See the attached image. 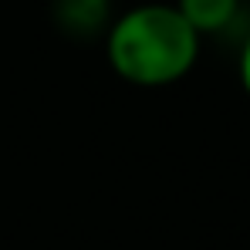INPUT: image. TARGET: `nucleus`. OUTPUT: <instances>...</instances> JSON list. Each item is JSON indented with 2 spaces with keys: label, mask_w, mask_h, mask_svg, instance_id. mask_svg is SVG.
<instances>
[{
  "label": "nucleus",
  "mask_w": 250,
  "mask_h": 250,
  "mask_svg": "<svg viewBox=\"0 0 250 250\" xmlns=\"http://www.w3.org/2000/svg\"><path fill=\"white\" fill-rule=\"evenodd\" d=\"M172 7L200 38L227 31L240 14V0H176Z\"/></svg>",
  "instance_id": "3"
},
{
  "label": "nucleus",
  "mask_w": 250,
  "mask_h": 250,
  "mask_svg": "<svg viewBox=\"0 0 250 250\" xmlns=\"http://www.w3.org/2000/svg\"><path fill=\"white\" fill-rule=\"evenodd\" d=\"M54 21L68 38H95L112 24V0H54Z\"/></svg>",
  "instance_id": "2"
},
{
  "label": "nucleus",
  "mask_w": 250,
  "mask_h": 250,
  "mask_svg": "<svg viewBox=\"0 0 250 250\" xmlns=\"http://www.w3.org/2000/svg\"><path fill=\"white\" fill-rule=\"evenodd\" d=\"M237 75H240V84H244V91L250 98V34L244 41V47H240V58H237Z\"/></svg>",
  "instance_id": "4"
},
{
  "label": "nucleus",
  "mask_w": 250,
  "mask_h": 250,
  "mask_svg": "<svg viewBox=\"0 0 250 250\" xmlns=\"http://www.w3.org/2000/svg\"><path fill=\"white\" fill-rule=\"evenodd\" d=\"M203 38L179 17L172 3H139L112 17L105 31V58L112 71L139 88L183 82L200 61Z\"/></svg>",
  "instance_id": "1"
}]
</instances>
